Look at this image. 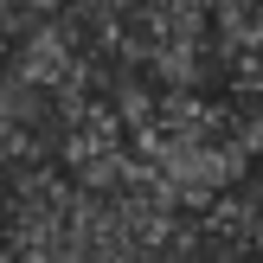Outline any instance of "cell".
<instances>
[{"instance_id": "obj_1", "label": "cell", "mask_w": 263, "mask_h": 263, "mask_svg": "<svg viewBox=\"0 0 263 263\" xmlns=\"http://www.w3.org/2000/svg\"><path fill=\"white\" fill-rule=\"evenodd\" d=\"M148 263H263V225L244 199L167 212Z\"/></svg>"}, {"instance_id": "obj_2", "label": "cell", "mask_w": 263, "mask_h": 263, "mask_svg": "<svg viewBox=\"0 0 263 263\" xmlns=\"http://www.w3.org/2000/svg\"><path fill=\"white\" fill-rule=\"evenodd\" d=\"M212 20H218V32L263 45V0H212Z\"/></svg>"}]
</instances>
